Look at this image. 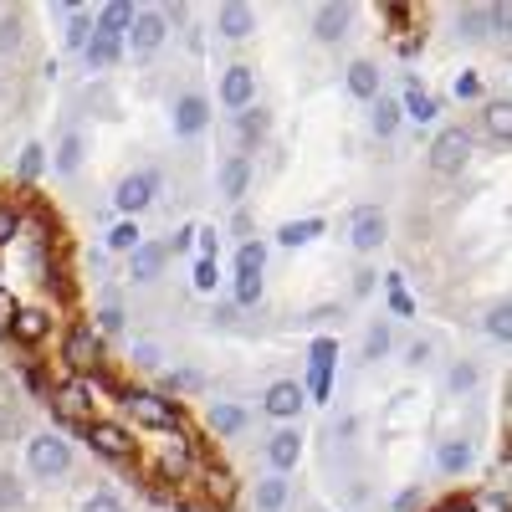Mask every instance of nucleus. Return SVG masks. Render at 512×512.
Instances as JSON below:
<instances>
[{
	"instance_id": "5701e85b",
	"label": "nucleus",
	"mask_w": 512,
	"mask_h": 512,
	"mask_svg": "<svg viewBox=\"0 0 512 512\" xmlns=\"http://www.w3.org/2000/svg\"><path fill=\"white\" fill-rule=\"evenodd\" d=\"M400 118H405V108L395 103V98H374V113H369V128H374V134L379 139H395V128H400Z\"/></svg>"
},
{
	"instance_id": "f3484780",
	"label": "nucleus",
	"mask_w": 512,
	"mask_h": 512,
	"mask_svg": "<svg viewBox=\"0 0 512 512\" xmlns=\"http://www.w3.org/2000/svg\"><path fill=\"white\" fill-rule=\"evenodd\" d=\"M216 31H221L226 41H246V36L256 31V11L246 6V0H226V6L216 11Z\"/></svg>"
},
{
	"instance_id": "2eb2a0df",
	"label": "nucleus",
	"mask_w": 512,
	"mask_h": 512,
	"mask_svg": "<svg viewBox=\"0 0 512 512\" xmlns=\"http://www.w3.org/2000/svg\"><path fill=\"white\" fill-rule=\"evenodd\" d=\"M164 262H169V246H159V241H144L134 256H128V277H134L139 287H149V282H159Z\"/></svg>"
},
{
	"instance_id": "72a5a7b5",
	"label": "nucleus",
	"mask_w": 512,
	"mask_h": 512,
	"mask_svg": "<svg viewBox=\"0 0 512 512\" xmlns=\"http://www.w3.org/2000/svg\"><path fill=\"white\" fill-rule=\"evenodd\" d=\"M21 47V11L0 6V52H16Z\"/></svg>"
},
{
	"instance_id": "6ab92c4d",
	"label": "nucleus",
	"mask_w": 512,
	"mask_h": 512,
	"mask_svg": "<svg viewBox=\"0 0 512 512\" xmlns=\"http://www.w3.org/2000/svg\"><path fill=\"white\" fill-rule=\"evenodd\" d=\"M287 497H292V482H287L282 472H267L262 482H256V492H251L256 512H282V507H287Z\"/></svg>"
},
{
	"instance_id": "3c124183",
	"label": "nucleus",
	"mask_w": 512,
	"mask_h": 512,
	"mask_svg": "<svg viewBox=\"0 0 512 512\" xmlns=\"http://www.w3.org/2000/svg\"><path fill=\"white\" fill-rule=\"evenodd\" d=\"M477 93H482L477 77H461V82H456V98H477Z\"/></svg>"
},
{
	"instance_id": "c85d7f7f",
	"label": "nucleus",
	"mask_w": 512,
	"mask_h": 512,
	"mask_svg": "<svg viewBox=\"0 0 512 512\" xmlns=\"http://www.w3.org/2000/svg\"><path fill=\"white\" fill-rule=\"evenodd\" d=\"M482 328H487V338H497V344H512V297H507V303H492V308H487Z\"/></svg>"
},
{
	"instance_id": "49530a36",
	"label": "nucleus",
	"mask_w": 512,
	"mask_h": 512,
	"mask_svg": "<svg viewBox=\"0 0 512 512\" xmlns=\"http://www.w3.org/2000/svg\"><path fill=\"white\" fill-rule=\"evenodd\" d=\"M487 11H492V31L512 36V0H502V6H487Z\"/></svg>"
},
{
	"instance_id": "39448f33",
	"label": "nucleus",
	"mask_w": 512,
	"mask_h": 512,
	"mask_svg": "<svg viewBox=\"0 0 512 512\" xmlns=\"http://www.w3.org/2000/svg\"><path fill=\"white\" fill-rule=\"evenodd\" d=\"M384 241H390V221H384V210L379 205H359L349 216V246L359 256H374Z\"/></svg>"
},
{
	"instance_id": "c9c22d12",
	"label": "nucleus",
	"mask_w": 512,
	"mask_h": 512,
	"mask_svg": "<svg viewBox=\"0 0 512 512\" xmlns=\"http://www.w3.org/2000/svg\"><path fill=\"white\" fill-rule=\"evenodd\" d=\"M262 267H267V246H262V241H246V246L236 251V277H241V272H262Z\"/></svg>"
},
{
	"instance_id": "423d86ee",
	"label": "nucleus",
	"mask_w": 512,
	"mask_h": 512,
	"mask_svg": "<svg viewBox=\"0 0 512 512\" xmlns=\"http://www.w3.org/2000/svg\"><path fill=\"white\" fill-rule=\"evenodd\" d=\"M164 36H169L164 11H139V16H134V31L123 36V47H128V57H154V52L164 47Z\"/></svg>"
},
{
	"instance_id": "c756f323",
	"label": "nucleus",
	"mask_w": 512,
	"mask_h": 512,
	"mask_svg": "<svg viewBox=\"0 0 512 512\" xmlns=\"http://www.w3.org/2000/svg\"><path fill=\"white\" fill-rule=\"evenodd\" d=\"M390 344H395V333H390V323H369V333H364V364H379L384 354H390Z\"/></svg>"
},
{
	"instance_id": "bb28decb",
	"label": "nucleus",
	"mask_w": 512,
	"mask_h": 512,
	"mask_svg": "<svg viewBox=\"0 0 512 512\" xmlns=\"http://www.w3.org/2000/svg\"><path fill=\"white\" fill-rule=\"evenodd\" d=\"M82 57H88V67H93V72H108V67L123 57V41H113V36H93Z\"/></svg>"
},
{
	"instance_id": "9d476101",
	"label": "nucleus",
	"mask_w": 512,
	"mask_h": 512,
	"mask_svg": "<svg viewBox=\"0 0 512 512\" xmlns=\"http://www.w3.org/2000/svg\"><path fill=\"white\" fill-rule=\"evenodd\" d=\"M303 384L297 379H277V384H267V395H262V415H272V420H282V425H292L297 415H303Z\"/></svg>"
},
{
	"instance_id": "7ed1b4c3",
	"label": "nucleus",
	"mask_w": 512,
	"mask_h": 512,
	"mask_svg": "<svg viewBox=\"0 0 512 512\" xmlns=\"http://www.w3.org/2000/svg\"><path fill=\"white\" fill-rule=\"evenodd\" d=\"M431 169L436 175H461L466 164H472V128H461V123H451V128H441L436 134V144H431Z\"/></svg>"
},
{
	"instance_id": "de8ad7c7",
	"label": "nucleus",
	"mask_w": 512,
	"mask_h": 512,
	"mask_svg": "<svg viewBox=\"0 0 512 512\" xmlns=\"http://www.w3.org/2000/svg\"><path fill=\"white\" fill-rule=\"evenodd\" d=\"M98 328H103V333H118V328H123V308H118V303H103V313H98Z\"/></svg>"
},
{
	"instance_id": "58836bf2",
	"label": "nucleus",
	"mask_w": 512,
	"mask_h": 512,
	"mask_svg": "<svg viewBox=\"0 0 512 512\" xmlns=\"http://www.w3.org/2000/svg\"><path fill=\"white\" fill-rule=\"evenodd\" d=\"M16 231H21V210L0 200V246H11V241H16Z\"/></svg>"
},
{
	"instance_id": "ea45409f",
	"label": "nucleus",
	"mask_w": 512,
	"mask_h": 512,
	"mask_svg": "<svg viewBox=\"0 0 512 512\" xmlns=\"http://www.w3.org/2000/svg\"><path fill=\"white\" fill-rule=\"evenodd\" d=\"M216 282H221L216 256H200V262H195V287H200V292H216Z\"/></svg>"
},
{
	"instance_id": "412c9836",
	"label": "nucleus",
	"mask_w": 512,
	"mask_h": 512,
	"mask_svg": "<svg viewBox=\"0 0 512 512\" xmlns=\"http://www.w3.org/2000/svg\"><path fill=\"white\" fill-rule=\"evenodd\" d=\"M477 384H482V369H477L472 359H456V364L446 369V395H451V400H466Z\"/></svg>"
},
{
	"instance_id": "20e7f679",
	"label": "nucleus",
	"mask_w": 512,
	"mask_h": 512,
	"mask_svg": "<svg viewBox=\"0 0 512 512\" xmlns=\"http://www.w3.org/2000/svg\"><path fill=\"white\" fill-rule=\"evenodd\" d=\"M159 195V169H134V175H123L118 190H113V205L123 210V221H134L139 210H149Z\"/></svg>"
},
{
	"instance_id": "4be33fe9",
	"label": "nucleus",
	"mask_w": 512,
	"mask_h": 512,
	"mask_svg": "<svg viewBox=\"0 0 512 512\" xmlns=\"http://www.w3.org/2000/svg\"><path fill=\"white\" fill-rule=\"evenodd\" d=\"M47 328H52V318L41 313V308H21V313L11 318V333L21 338V344H41V338H47Z\"/></svg>"
},
{
	"instance_id": "a18cd8bd",
	"label": "nucleus",
	"mask_w": 512,
	"mask_h": 512,
	"mask_svg": "<svg viewBox=\"0 0 512 512\" xmlns=\"http://www.w3.org/2000/svg\"><path fill=\"white\" fill-rule=\"evenodd\" d=\"M415 507H425V487H420V482L405 487V492L395 497V512H415Z\"/></svg>"
},
{
	"instance_id": "dca6fc26",
	"label": "nucleus",
	"mask_w": 512,
	"mask_h": 512,
	"mask_svg": "<svg viewBox=\"0 0 512 512\" xmlns=\"http://www.w3.org/2000/svg\"><path fill=\"white\" fill-rule=\"evenodd\" d=\"M82 159H88V139H82V128H67V134L57 139V149H52V169L62 180H72L82 169Z\"/></svg>"
},
{
	"instance_id": "79ce46f5",
	"label": "nucleus",
	"mask_w": 512,
	"mask_h": 512,
	"mask_svg": "<svg viewBox=\"0 0 512 512\" xmlns=\"http://www.w3.org/2000/svg\"><path fill=\"white\" fill-rule=\"evenodd\" d=\"M400 108H405L410 118H420V123H425V118H436V98H425V93H410Z\"/></svg>"
},
{
	"instance_id": "7c9ffc66",
	"label": "nucleus",
	"mask_w": 512,
	"mask_h": 512,
	"mask_svg": "<svg viewBox=\"0 0 512 512\" xmlns=\"http://www.w3.org/2000/svg\"><path fill=\"white\" fill-rule=\"evenodd\" d=\"M210 425H216V436H236L241 425H246V410H236V405L216 400V405H210Z\"/></svg>"
},
{
	"instance_id": "f704fd0d",
	"label": "nucleus",
	"mask_w": 512,
	"mask_h": 512,
	"mask_svg": "<svg viewBox=\"0 0 512 512\" xmlns=\"http://www.w3.org/2000/svg\"><path fill=\"white\" fill-rule=\"evenodd\" d=\"M26 502V487H21V477L16 472H0V512H16Z\"/></svg>"
},
{
	"instance_id": "2f4dec72",
	"label": "nucleus",
	"mask_w": 512,
	"mask_h": 512,
	"mask_svg": "<svg viewBox=\"0 0 512 512\" xmlns=\"http://www.w3.org/2000/svg\"><path fill=\"white\" fill-rule=\"evenodd\" d=\"M144 246V236H139V221H118L113 231H108V251H123V256H134Z\"/></svg>"
},
{
	"instance_id": "ddd939ff",
	"label": "nucleus",
	"mask_w": 512,
	"mask_h": 512,
	"mask_svg": "<svg viewBox=\"0 0 512 512\" xmlns=\"http://www.w3.org/2000/svg\"><path fill=\"white\" fill-rule=\"evenodd\" d=\"M216 190H221V200H231V205L246 200V190H251V159H246V154H226V159H221Z\"/></svg>"
},
{
	"instance_id": "1a4fd4ad",
	"label": "nucleus",
	"mask_w": 512,
	"mask_h": 512,
	"mask_svg": "<svg viewBox=\"0 0 512 512\" xmlns=\"http://www.w3.org/2000/svg\"><path fill=\"white\" fill-rule=\"evenodd\" d=\"M354 26V6L349 0H323V6L313 11V36L323 41V47H338V41L349 36Z\"/></svg>"
},
{
	"instance_id": "09e8293b",
	"label": "nucleus",
	"mask_w": 512,
	"mask_h": 512,
	"mask_svg": "<svg viewBox=\"0 0 512 512\" xmlns=\"http://www.w3.org/2000/svg\"><path fill=\"white\" fill-rule=\"evenodd\" d=\"M134 364L139 369H159V349L154 344H134Z\"/></svg>"
},
{
	"instance_id": "8fccbe9b",
	"label": "nucleus",
	"mask_w": 512,
	"mask_h": 512,
	"mask_svg": "<svg viewBox=\"0 0 512 512\" xmlns=\"http://www.w3.org/2000/svg\"><path fill=\"white\" fill-rule=\"evenodd\" d=\"M11 431H16V410H6V405H0V446L11 441Z\"/></svg>"
},
{
	"instance_id": "0eeeda50",
	"label": "nucleus",
	"mask_w": 512,
	"mask_h": 512,
	"mask_svg": "<svg viewBox=\"0 0 512 512\" xmlns=\"http://www.w3.org/2000/svg\"><path fill=\"white\" fill-rule=\"evenodd\" d=\"M88 441H93V451L108 456V461H134V451H139V441L128 436L118 420H88Z\"/></svg>"
},
{
	"instance_id": "f8f14e48",
	"label": "nucleus",
	"mask_w": 512,
	"mask_h": 512,
	"mask_svg": "<svg viewBox=\"0 0 512 512\" xmlns=\"http://www.w3.org/2000/svg\"><path fill=\"white\" fill-rule=\"evenodd\" d=\"M221 103H226L231 113H246V108L256 103V67L236 62V67L221 72Z\"/></svg>"
},
{
	"instance_id": "393cba45",
	"label": "nucleus",
	"mask_w": 512,
	"mask_h": 512,
	"mask_svg": "<svg viewBox=\"0 0 512 512\" xmlns=\"http://www.w3.org/2000/svg\"><path fill=\"white\" fill-rule=\"evenodd\" d=\"M349 93H354L359 103H374V98H379V67H374V62H354V67H349Z\"/></svg>"
},
{
	"instance_id": "4468645a",
	"label": "nucleus",
	"mask_w": 512,
	"mask_h": 512,
	"mask_svg": "<svg viewBox=\"0 0 512 512\" xmlns=\"http://www.w3.org/2000/svg\"><path fill=\"white\" fill-rule=\"evenodd\" d=\"M169 123H175L180 139H195V134H205V123H210V103H205L200 93H180V98H175V113H169Z\"/></svg>"
},
{
	"instance_id": "a19ab883",
	"label": "nucleus",
	"mask_w": 512,
	"mask_h": 512,
	"mask_svg": "<svg viewBox=\"0 0 512 512\" xmlns=\"http://www.w3.org/2000/svg\"><path fill=\"white\" fill-rule=\"evenodd\" d=\"M431 354H436L431 338H415V344L405 349V369H425V364H431Z\"/></svg>"
},
{
	"instance_id": "f257e3e1",
	"label": "nucleus",
	"mask_w": 512,
	"mask_h": 512,
	"mask_svg": "<svg viewBox=\"0 0 512 512\" xmlns=\"http://www.w3.org/2000/svg\"><path fill=\"white\" fill-rule=\"evenodd\" d=\"M26 472L36 482H62L72 472V441L62 431H36L26 436Z\"/></svg>"
},
{
	"instance_id": "4c0bfd02",
	"label": "nucleus",
	"mask_w": 512,
	"mask_h": 512,
	"mask_svg": "<svg viewBox=\"0 0 512 512\" xmlns=\"http://www.w3.org/2000/svg\"><path fill=\"white\" fill-rule=\"evenodd\" d=\"M41 164H47V149H41V144H26V149H21V164H16V175H21V180H36Z\"/></svg>"
},
{
	"instance_id": "c03bdc74",
	"label": "nucleus",
	"mask_w": 512,
	"mask_h": 512,
	"mask_svg": "<svg viewBox=\"0 0 512 512\" xmlns=\"http://www.w3.org/2000/svg\"><path fill=\"white\" fill-rule=\"evenodd\" d=\"M77 512H128V507H123V502H118L113 492H93V497H88V502H82Z\"/></svg>"
},
{
	"instance_id": "f03ea898",
	"label": "nucleus",
	"mask_w": 512,
	"mask_h": 512,
	"mask_svg": "<svg viewBox=\"0 0 512 512\" xmlns=\"http://www.w3.org/2000/svg\"><path fill=\"white\" fill-rule=\"evenodd\" d=\"M123 410L134 415V425H149V431H175V425H180V405L164 400L159 390H128Z\"/></svg>"
},
{
	"instance_id": "473e14b6",
	"label": "nucleus",
	"mask_w": 512,
	"mask_h": 512,
	"mask_svg": "<svg viewBox=\"0 0 512 512\" xmlns=\"http://www.w3.org/2000/svg\"><path fill=\"white\" fill-rule=\"evenodd\" d=\"M318 231H323V221H287V226L277 231V241H282V246H303V241H313Z\"/></svg>"
},
{
	"instance_id": "aec40b11",
	"label": "nucleus",
	"mask_w": 512,
	"mask_h": 512,
	"mask_svg": "<svg viewBox=\"0 0 512 512\" xmlns=\"http://www.w3.org/2000/svg\"><path fill=\"white\" fill-rule=\"evenodd\" d=\"M472 441H461V436H451V441H441L436 446V466H441V472L446 477H461V472H472Z\"/></svg>"
},
{
	"instance_id": "b1692460",
	"label": "nucleus",
	"mask_w": 512,
	"mask_h": 512,
	"mask_svg": "<svg viewBox=\"0 0 512 512\" xmlns=\"http://www.w3.org/2000/svg\"><path fill=\"white\" fill-rule=\"evenodd\" d=\"M487 31H492V11H487V6L456 11V41H482Z\"/></svg>"
},
{
	"instance_id": "6e6552de",
	"label": "nucleus",
	"mask_w": 512,
	"mask_h": 512,
	"mask_svg": "<svg viewBox=\"0 0 512 512\" xmlns=\"http://www.w3.org/2000/svg\"><path fill=\"white\" fill-rule=\"evenodd\" d=\"M262 456H267V466L272 472H297V461H303V431L297 425H277V431L267 436V446H262Z\"/></svg>"
},
{
	"instance_id": "a211bd4d",
	"label": "nucleus",
	"mask_w": 512,
	"mask_h": 512,
	"mask_svg": "<svg viewBox=\"0 0 512 512\" xmlns=\"http://www.w3.org/2000/svg\"><path fill=\"white\" fill-rule=\"evenodd\" d=\"M134 16H139V11L128 6V0H108V6H103L93 21H98V36H113V41H123L128 31H134Z\"/></svg>"
},
{
	"instance_id": "9b49d317",
	"label": "nucleus",
	"mask_w": 512,
	"mask_h": 512,
	"mask_svg": "<svg viewBox=\"0 0 512 512\" xmlns=\"http://www.w3.org/2000/svg\"><path fill=\"white\" fill-rule=\"evenodd\" d=\"M62 359H67V369H77V374H93V369H98V359H103L98 333H93L88 323H77V328L67 333V344H62Z\"/></svg>"
},
{
	"instance_id": "cd10ccee",
	"label": "nucleus",
	"mask_w": 512,
	"mask_h": 512,
	"mask_svg": "<svg viewBox=\"0 0 512 512\" xmlns=\"http://www.w3.org/2000/svg\"><path fill=\"white\" fill-rule=\"evenodd\" d=\"M236 128H241V144H262L267 139V128H272V118H267V108H246V113H236Z\"/></svg>"
},
{
	"instance_id": "37998d69",
	"label": "nucleus",
	"mask_w": 512,
	"mask_h": 512,
	"mask_svg": "<svg viewBox=\"0 0 512 512\" xmlns=\"http://www.w3.org/2000/svg\"><path fill=\"white\" fill-rule=\"evenodd\" d=\"M57 410H62L67 420H82V390H77V384H67V390L57 395Z\"/></svg>"
},
{
	"instance_id": "e433bc0d",
	"label": "nucleus",
	"mask_w": 512,
	"mask_h": 512,
	"mask_svg": "<svg viewBox=\"0 0 512 512\" xmlns=\"http://www.w3.org/2000/svg\"><path fill=\"white\" fill-rule=\"evenodd\" d=\"M236 303H241V308L262 303V272H241V277H236Z\"/></svg>"
},
{
	"instance_id": "a878e982",
	"label": "nucleus",
	"mask_w": 512,
	"mask_h": 512,
	"mask_svg": "<svg viewBox=\"0 0 512 512\" xmlns=\"http://www.w3.org/2000/svg\"><path fill=\"white\" fill-rule=\"evenodd\" d=\"M482 128H487V134L497 139V144H512V103H487L482 108Z\"/></svg>"
}]
</instances>
